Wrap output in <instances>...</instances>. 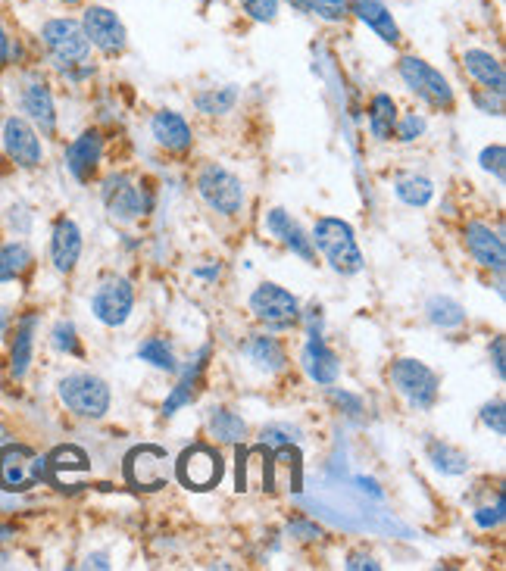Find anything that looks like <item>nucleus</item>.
<instances>
[{
    "mask_svg": "<svg viewBox=\"0 0 506 571\" xmlns=\"http://www.w3.org/2000/svg\"><path fill=\"white\" fill-rule=\"evenodd\" d=\"M179 478L191 490L216 487L222 481V456H219V450H213L207 444H197V447L185 450L182 459H179Z\"/></svg>",
    "mask_w": 506,
    "mask_h": 571,
    "instance_id": "13",
    "label": "nucleus"
},
{
    "mask_svg": "<svg viewBox=\"0 0 506 571\" xmlns=\"http://www.w3.org/2000/svg\"><path fill=\"white\" fill-rule=\"evenodd\" d=\"M132 309H135V288L122 275H110L107 281H100V288L91 297L94 319L107 328H122L132 319Z\"/></svg>",
    "mask_w": 506,
    "mask_h": 571,
    "instance_id": "10",
    "label": "nucleus"
},
{
    "mask_svg": "<svg viewBox=\"0 0 506 571\" xmlns=\"http://www.w3.org/2000/svg\"><path fill=\"white\" fill-rule=\"evenodd\" d=\"M391 384L410 409L428 412L438 406L441 378L435 369H428L422 359H397L391 366Z\"/></svg>",
    "mask_w": 506,
    "mask_h": 571,
    "instance_id": "4",
    "label": "nucleus"
},
{
    "mask_svg": "<svg viewBox=\"0 0 506 571\" xmlns=\"http://www.w3.org/2000/svg\"><path fill=\"white\" fill-rule=\"evenodd\" d=\"M247 306H250L253 319H257L260 325H266L269 331H288L303 316L297 297L288 288H282V284H275V281L257 284L253 294H250V300H247Z\"/></svg>",
    "mask_w": 506,
    "mask_h": 571,
    "instance_id": "7",
    "label": "nucleus"
},
{
    "mask_svg": "<svg viewBox=\"0 0 506 571\" xmlns=\"http://www.w3.org/2000/svg\"><path fill=\"white\" fill-rule=\"evenodd\" d=\"M4 444H7V428L0 425V447H4Z\"/></svg>",
    "mask_w": 506,
    "mask_h": 571,
    "instance_id": "52",
    "label": "nucleus"
},
{
    "mask_svg": "<svg viewBox=\"0 0 506 571\" xmlns=\"http://www.w3.org/2000/svg\"><path fill=\"white\" fill-rule=\"evenodd\" d=\"M266 231L272 238H278V244L288 247L294 256H300L303 263H313L316 266V247L310 241V231L303 228L288 210H282V206H275V210L266 213Z\"/></svg>",
    "mask_w": 506,
    "mask_h": 571,
    "instance_id": "15",
    "label": "nucleus"
},
{
    "mask_svg": "<svg viewBox=\"0 0 506 571\" xmlns=\"http://www.w3.org/2000/svg\"><path fill=\"white\" fill-rule=\"evenodd\" d=\"M300 366L307 378L319 387H332L341 378V359L338 353L322 341V334H307L300 350Z\"/></svg>",
    "mask_w": 506,
    "mask_h": 571,
    "instance_id": "16",
    "label": "nucleus"
},
{
    "mask_svg": "<svg viewBox=\"0 0 506 571\" xmlns=\"http://www.w3.org/2000/svg\"><path fill=\"white\" fill-rule=\"evenodd\" d=\"M328 397H332V403H335L341 412H347V415H360V412H363V400L353 397V394H347V391H338L335 384L328 387Z\"/></svg>",
    "mask_w": 506,
    "mask_h": 571,
    "instance_id": "43",
    "label": "nucleus"
},
{
    "mask_svg": "<svg viewBox=\"0 0 506 571\" xmlns=\"http://www.w3.org/2000/svg\"><path fill=\"white\" fill-rule=\"evenodd\" d=\"M506 341H503V334H497L494 337V344H491V362H494V372H497V378L503 381V375H506Z\"/></svg>",
    "mask_w": 506,
    "mask_h": 571,
    "instance_id": "44",
    "label": "nucleus"
},
{
    "mask_svg": "<svg viewBox=\"0 0 506 571\" xmlns=\"http://www.w3.org/2000/svg\"><path fill=\"white\" fill-rule=\"evenodd\" d=\"M150 138L169 153H188L194 147V132L188 119L175 110H160L150 116Z\"/></svg>",
    "mask_w": 506,
    "mask_h": 571,
    "instance_id": "21",
    "label": "nucleus"
},
{
    "mask_svg": "<svg viewBox=\"0 0 506 571\" xmlns=\"http://www.w3.org/2000/svg\"><path fill=\"white\" fill-rule=\"evenodd\" d=\"M88 565H94V568H110L107 556H91V559H88Z\"/></svg>",
    "mask_w": 506,
    "mask_h": 571,
    "instance_id": "50",
    "label": "nucleus"
},
{
    "mask_svg": "<svg viewBox=\"0 0 506 571\" xmlns=\"http://www.w3.org/2000/svg\"><path fill=\"white\" fill-rule=\"evenodd\" d=\"M475 107L488 113V116H503V94H494V91H475L472 94Z\"/></svg>",
    "mask_w": 506,
    "mask_h": 571,
    "instance_id": "42",
    "label": "nucleus"
},
{
    "mask_svg": "<svg viewBox=\"0 0 506 571\" xmlns=\"http://www.w3.org/2000/svg\"><path fill=\"white\" fill-rule=\"evenodd\" d=\"M125 472H129V481L135 487H144V490L166 487V481H169V456L160 447H141V450H135L129 456Z\"/></svg>",
    "mask_w": 506,
    "mask_h": 571,
    "instance_id": "20",
    "label": "nucleus"
},
{
    "mask_svg": "<svg viewBox=\"0 0 506 571\" xmlns=\"http://www.w3.org/2000/svg\"><path fill=\"white\" fill-rule=\"evenodd\" d=\"M19 107L29 116V122L35 128H41L44 135L57 132V103H54V91L41 79V75H29L19 91Z\"/></svg>",
    "mask_w": 506,
    "mask_h": 571,
    "instance_id": "14",
    "label": "nucleus"
},
{
    "mask_svg": "<svg viewBox=\"0 0 506 571\" xmlns=\"http://www.w3.org/2000/svg\"><path fill=\"white\" fill-rule=\"evenodd\" d=\"M425 116L422 113H397V122H394V138L400 144H413L416 138L425 135Z\"/></svg>",
    "mask_w": 506,
    "mask_h": 571,
    "instance_id": "36",
    "label": "nucleus"
},
{
    "mask_svg": "<svg viewBox=\"0 0 506 571\" xmlns=\"http://www.w3.org/2000/svg\"><path fill=\"white\" fill-rule=\"evenodd\" d=\"M428 459H432V465L441 475H450V478H460L469 472V456L460 447L447 444V440H432V444H428Z\"/></svg>",
    "mask_w": 506,
    "mask_h": 571,
    "instance_id": "32",
    "label": "nucleus"
},
{
    "mask_svg": "<svg viewBox=\"0 0 506 571\" xmlns=\"http://www.w3.org/2000/svg\"><path fill=\"white\" fill-rule=\"evenodd\" d=\"M475 522H478V528H482V531L500 528V525H503V497H497L494 509H491V506L475 509Z\"/></svg>",
    "mask_w": 506,
    "mask_h": 571,
    "instance_id": "41",
    "label": "nucleus"
},
{
    "mask_svg": "<svg viewBox=\"0 0 506 571\" xmlns=\"http://www.w3.org/2000/svg\"><path fill=\"white\" fill-rule=\"evenodd\" d=\"M288 534L297 537V540H319V537H322V528H316V525H310V522H300V518H297V522L288 525Z\"/></svg>",
    "mask_w": 506,
    "mask_h": 571,
    "instance_id": "45",
    "label": "nucleus"
},
{
    "mask_svg": "<svg viewBox=\"0 0 506 571\" xmlns=\"http://www.w3.org/2000/svg\"><path fill=\"white\" fill-rule=\"evenodd\" d=\"M285 4H288L291 10L303 13V16H310V0H285Z\"/></svg>",
    "mask_w": 506,
    "mask_h": 571,
    "instance_id": "48",
    "label": "nucleus"
},
{
    "mask_svg": "<svg viewBox=\"0 0 506 571\" xmlns=\"http://www.w3.org/2000/svg\"><path fill=\"white\" fill-rule=\"evenodd\" d=\"M241 353H244V359L250 362V366L257 372H263V375H278V372L288 369L285 344L269 331L266 334H250L247 341L241 344Z\"/></svg>",
    "mask_w": 506,
    "mask_h": 571,
    "instance_id": "22",
    "label": "nucleus"
},
{
    "mask_svg": "<svg viewBox=\"0 0 506 571\" xmlns=\"http://www.w3.org/2000/svg\"><path fill=\"white\" fill-rule=\"evenodd\" d=\"M100 160H104V135H100L97 128H88V132H82L66 147V169L72 172L75 181H82V185H88L97 175Z\"/></svg>",
    "mask_w": 506,
    "mask_h": 571,
    "instance_id": "17",
    "label": "nucleus"
},
{
    "mask_svg": "<svg viewBox=\"0 0 506 571\" xmlns=\"http://www.w3.org/2000/svg\"><path fill=\"white\" fill-rule=\"evenodd\" d=\"M50 347L66 356H82V341H79V334H75V325L57 322L54 331H50Z\"/></svg>",
    "mask_w": 506,
    "mask_h": 571,
    "instance_id": "35",
    "label": "nucleus"
},
{
    "mask_svg": "<svg viewBox=\"0 0 506 571\" xmlns=\"http://www.w3.org/2000/svg\"><path fill=\"white\" fill-rule=\"evenodd\" d=\"M82 29L91 41L94 50H100L104 57H122L125 47H129V32H125V22L116 16V10L104 4H88L82 13Z\"/></svg>",
    "mask_w": 506,
    "mask_h": 571,
    "instance_id": "9",
    "label": "nucleus"
},
{
    "mask_svg": "<svg viewBox=\"0 0 506 571\" xmlns=\"http://www.w3.org/2000/svg\"><path fill=\"white\" fill-rule=\"evenodd\" d=\"M463 69L469 72L472 82L482 85V91H494V94H503V91H506L503 63L491 54V50H482V47L463 50Z\"/></svg>",
    "mask_w": 506,
    "mask_h": 571,
    "instance_id": "24",
    "label": "nucleus"
},
{
    "mask_svg": "<svg viewBox=\"0 0 506 571\" xmlns=\"http://www.w3.org/2000/svg\"><path fill=\"white\" fill-rule=\"evenodd\" d=\"M200 7H210V4H219V0H197Z\"/></svg>",
    "mask_w": 506,
    "mask_h": 571,
    "instance_id": "53",
    "label": "nucleus"
},
{
    "mask_svg": "<svg viewBox=\"0 0 506 571\" xmlns=\"http://www.w3.org/2000/svg\"><path fill=\"white\" fill-rule=\"evenodd\" d=\"M463 238H466L469 256L475 259L478 266L491 269V272H503V266H506V244H503V238L497 235V231H491L485 222H469L466 231H463Z\"/></svg>",
    "mask_w": 506,
    "mask_h": 571,
    "instance_id": "19",
    "label": "nucleus"
},
{
    "mask_svg": "<svg viewBox=\"0 0 506 571\" xmlns=\"http://www.w3.org/2000/svg\"><path fill=\"white\" fill-rule=\"evenodd\" d=\"M32 263H35V256H32L29 244H22V241L4 244V247H0V284L22 278L25 272L32 269Z\"/></svg>",
    "mask_w": 506,
    "mask_h": 571,
    "instance_id": "33",
    "label": "nucleus"
},
{
    "mask_svg": "<svg viewBox=\"0 0 506 571\" xmlns=\"http://www.w3.org/2000/svg\"><path fill=\"white\" fill-rule=\"evenodd\" d=\"M366 122H369V132L375 141H391L394 138V122H397V103L391 94L378 91L369 100V110H366Z\"/></svg>",
    "mask_w": 506,
    "mask_h": 571,
    "instance_id": "27",
    "label": "nucleus"
},
{
    "mask_svg": "<svg viewBox=\"0 0 506 571\" xmlns=\"http://www.w3.org/2000/svg\"><path fill=\"white\" fill-rule=\"evenodd\" d=\"M344 565H347L350 571H357V568H372V571H378V568H382V562H378L375 556H369V553H350Z\"/></svg>",
    "mask_w": 506,
    "mask_h": 571,
    "instance_id": "47",
    "label": "nucleus"
},
{
    "mask_svg": "<svg viewBox=\"0 0 506 571\" xmlns=\"http://www.w3.org/2000/svg\"><path fill=\"white\" fill-rule=\"evenodd\" d=\"M207 359H210V347H204V350H200V353L194 356V362L188 366L185 378L172 387L169 400L163 403V415H175V409L188 406V403L197 397V384H200V375H204V369H207Z\"/></svg>",
    "mask_w": 506,
    "mask_h": 571,
    "instance_id": "26",
    "label": "nucleus"
},
{
    "mask_svg": "<svg viewBox=\"0 0 506 571\" xmlns=\"http://www.w3.org/2000/svg\"><path fill=\"white\" fill-rule=\"evenodd\" d=\"M397 75H400V82L432 110L453 113V107H457V94H453L450 82L444 79V72L435 69L428 60H422L416 54H403L397 60Z\"/></svg>",
    "mask_w": 506,
    "mask_h": 571,
    "instance_id": "3",
    "label": "nucleus"
},
{
    "mask_svg": "<svg viewBox=\"0 0 506 571\" xmlns=\"http://www.w3.org/2000/svg\"><path fill=\"white\" fill-rule=\"evenodd\" d=\"M35 331H38V316L29 313L16 322V334H13V347H10V375L13 378H25L32 366V353H35Z\"/></svg>",
    "mask_w": 506,
    "mask_h": 571,
    "instance_id": "25",
    "label": "nucleus"
},
{
    "mask_svg": "<svg viewBox=\"0 0 506 571\" xmlns=\"http://www.w3.org/2000/svg\"><path fill=\"white\" fill-rule=\"evenodd\" d=\"M478 163H482L485 172H491L497 181H503V172H506V150L503 144H491L482 150V157H478Z\"/></svg>",
    "mask_w": 506,
    "mask_h": 571,
    "instance_id": "39",
    "label": "nucleus"
},
{
    "mask_svg": "<svg viewBox=\"0 0 506 571\" xmlns=\"http://www.w3.org/2000/svg\"><path fill=\"white\" fill-rule=\"evenodd\" d=\"M100 197H104L110 219L122 225L150 213V197L144 194V188H138V181L125 172H110L104 178V185H100Z\"/></svg>",
    "mask_w": 506,
    "mask_h": 571,
    "instance_id": "8",
    "label": "nucleus"
},
{
    "mask_svg": "<svg viewBox=\"0 0 506 571\" xmlns=\"http://www.w3.org/2000/svg\"><path fill=\"white\" fill-rule=\"evenodd\" d=\"M57 394H60V403L69 412L82 415V419H104L113 403L110 384L91 372H72V375L60 378Z\"/></svg>",
    "mask_w": 506,
    "mask_h": 571,
    "instance_id": "6",
    "label": "nucleus"
},
{
    "mask_svg": "<svg viewBox=\"0 0 506 571\" xmlns=\"http://www.w3.org/2000/svg\"><path fill=\"white\" fill-rule=\"evenodd\" d=\"M57 4H63V7H82L85 0H57Z\"/></svg>",
    "mask_w": 506,
    "mask_h": 571,
    "instance_id": "51",
    "label": "nucleus"
},
{
    "mask_svg": "<svg viewBox=\"0 0 506 571\" xmlns=\"http://www.w3.org/2000/svg\"><path fill=\"white\" fill-rule=\"evenodd\" d=\"M394 194H397L400 203L413 206V210H422V206L432 203V197H435V185H432V178L410 172V175H400V178L394 181Z\"/></svg>",
    "mask_w": 506,
    "mask_h": 571,
    "instance_id": "30",
    "label": "nucleus"
},
{
    "mask_svg": "<svg viewBox=\"0 0 506 571\" xmlns=\"http://www.w3.org/2000/svg\"><path fill=\"white\" fill-rule=\"evenodd\" d=\"M207 428H210V437L216 440V444H241V440L247 437V422L241 419L238 412L225 409V406L210 409Z\"/></svg>",
    "mask_w": 506,
    "mask_h": 571,
    "instance_id": "28",
    "label": "nucleus"
},
{
    "mask_svg": "<svg viewBox=\"0 0 506 571\" xmlns=\"http://www.w3.org/2000/svg\"><path fill=\"white\" fill-rule=\"evenodd\" d=\"M13 60V38L7 35V25L0 19V72H4Z\"/></svg>",
    "mask_w": 506,
    "mask_h": 571,
    "instance_id": "46",
    "label": "nucleus"
},
{
    "mask_svg": "<svg viewBox=\"0 0 506 571\" xmlns=\"http://www.w3.org/2000/svg\"><path fill=\"white\" fill-rule=\"evenodd\" d=\"M310 241L338 275H360L366 269V256L357 244V235H353L350 222H344L338 216H319L313 222Z\"/></svg>",
    "mask_w": 506,
    "mask_h": 571,
    "instance_id": "2",
    "label": "nucleus"
},
{
    "mask_svg": "<svg viewBox=\"0 0 506 571\" xmlns=\"http://www.w3.org/2000/svg\"><path fill=\"white\" fill-rule=\"evenodd\" d=\"M482 425L488 431H494L497 437L506 434V406H503V400H494V403L482 406Z\"/></svg>",
    "mask_w": 506,
    "mask_h": 571,
    "instance_id": "40",
    "label": "nucleus"
},
{
    "mask_svg": "<svg viewBox=\"0 0 506 571\" xmlns=\"http://www.w3.org/2000/svg\"><path fill=\"white\" fill-rule=\"evenodd\" d=\"M82 259V228L72 219H57L50 231V263L60 275H69Z\"/></svg>",
    "mask_w": 506,
    "mask_h": 571,
    "instance_id": "23",
    "label": "nucleus"
},
{
    "mask_svg": "<svg viewBox=\"0 0 506 571\" xmlns=\"http://www.w3.org/2000/svg\"><path fill=\"white\" fill-rule=\"evenodd\" d=\"M41 44L47 50V60L63 75H69V79H85V75L94 72V63H91L94 47L79 19H72V16L47 19L41 25Z\"/></svg>",
    "mask_w": 506,
    "mask_h": 571,
    "instance_id": "1",
    "label": "nucleus"
},
{
    "mask_svg": "<svg viewBox=\"0 0 506 571\" xmlns=\"http://www.w3.org/2000/svg\"><path fill=\"white\" fill-rule=\"evenodd\" d=\"M44 469L47 462L32 447H22V444L0 447V490H10V493L29 490L44 478Z\"/></svg>",
    "mask_w": 506,
    "mask_h": 571,
    "instance_id": "11",
    "label": "nucleus"
},
{
    "mask_svg": "<svg viewBox=\"0 0 506 571\" xmlns=\"http://www.w3.org/2000/svg\"><path fill=\"white\" fill-rule=\"evenodd\" d=\"M425 316H428V322H432L435 328H441V331H457V328L466 325V309H463V303H457L453 297H444V294L428 297Z\"/></svg>",
    "mask_w": 506,
    "mask_h": 571,
    "instance_id": "29",
    "label": "nucleus"
},
{
    "mask_svg": "<svg viewBox=\"0 0 506 571\" xmlns=\"http://www.w3.org/2000/svg\"><path fill=\"white\" fill-rule=\"evenodd\" d=\"M347 13L357 22H363L366 29L375 32V38H382L385 44L397 47L403 41L400 25L385 0H347Z\"/></svg>",
    "mask_w": 506,
    "mask_h": 571,
    "instance_id": "18",
    "label": "nucleus"
},
{
    "mask_svg": "<svg viewBox=\"0 0 506 571\" xmlns=\"http://www.w3.org/2000/svg\"><path fill=\"white\" fill-rule=\"evenodd\" d=\"M138 359L147 362L150 369H157V372H169L175 375L179 372V359H175V350L172 344L166 341V337H144V341L138 344Z\"/></svg>",
    "mask_w": 506,
    "mask_h": 571,
    "instance_id": "31",
    "label": "nucleus"
},
{
    "mask_svg": "<svg viewBox=\"0 0 506 571\" xmlns=\"http://www.w3.org/2000/svg\"><path fill=\"white\" fill-rule=\"evenodd\" d=\"M7 328H10V313L7 309H0V337L7 334Z\"/></svg>",
    "mask_w": 506,
    "mask_h": 571,
    "instance_id": "49",
    "label": "nucleus"
},
{
    "mask_svg": "<svg viewBox=\"0 0 506 571\" xmlns=\"http://www.w3.org/2000/svg\"><path fill=\"white\" fill-rule=\"evenodd\" d=\"M238 103V88L235 85H225V88H207L194 97V107L204 113V116H225L232 113Z\"/></svg>",
    "mask_w": 506,
    "mask_h": 571,
    "instance_id": "34",
    "label": "nucleus"
},
{
    "mask_svg": "<svg viewBox=\"0 0 506 571\" xmlns=\"http://www.w3.org/2000/svg\"><path fill=\"white\" fill-rule=\"evenodd\" d=\"M310 16H319L322 22H347V0H310Z\"/></svg>",
    "mask_w": 506,
    "mask_h": 571,
    "instance_id": "38",
    "label": "nucleus"
},
{
    "mask_svg": "<svg viewBox=\"0 0 506 571\" xmlns=\"http://www.w3.org/2000/svg\"><path fill=\"white\" fill-rule=\"evenodd\" d=\"M238 7L244 10L247 19L272 25L278 19V10H282V0H238Z\"/></svg>",
    "mask_w": 506,
    "mask_h": 571,
    "instance_id": "37",
    "label": "nucleus"
},
{
    "mask_svg": "<svg viewBox=\"0 0 506 571\" xmlns=\"http://www.w3.org/2000/svg\"><path fill=\"white\" fill-rule=\"evenodd\" d=\"M194 185H197V194L200 200H204L213 213L225 216V219H232L244 210V181L229 172L225 166L219 163H207V166H200L197 178H194Z\"/></svg>",
    "mask_w": 506,
    "mask_h": 571,
    "instance_id": "5",
    "label": "nucleus"
},
{
    "mask_svg": "<svg viewBox=\"0 0 506 571\" xmlns=\"http://www.w3.org/2000/svg\"><path fill=\"white\" fill-rule=\"evenodd\" d=\"M4 150H7V157L22 169H38L44 160L38 128L22 116H10L4 122Z\"/></svg>",
    "mask_w": 506,
    "mask_h": 571,
    "instance_id": "12",
    "label": "nucleus"
}]
</instances>
